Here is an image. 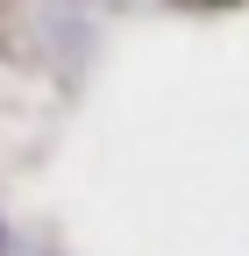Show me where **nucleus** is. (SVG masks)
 <instances>
[{
  "label": "nucleus",
  "mask_w": 249,
  "mask_h": 256,
  "mask_svg": "<svg viewBox=\"0 0 249 256\" xmlns=\"http://www.w3.org/2000/svg\"><path fill=\"white\" fill-rule=\"evenodd\" d=\"M0 256H8V220H0Z\"/></svg>",
  "instance_id": "1"
},
{
  "label": "nucleus",
  "mask_w": 249,
  "mask_h": 256,
  "mask_svg": "<svg viewBox=\"0 0 249 256\" xmlns=\"http://www.w3.org/2000/svg\"><path fill=\"white\" fill-rule=\"evenodd\" d=\"M200 8H235V0H200Z\"/></svg>",
  "instance_id": "2"
}]
</instances>
